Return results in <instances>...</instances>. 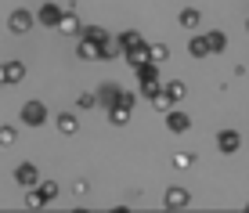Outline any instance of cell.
<instances>
[{
  "instance_id": "obj_1",
  "label": "cell",
  "mask_w": 249,
  "mask_h": 213,
  "mask_svg": "<svg viewBox=\"0 0 249 213\" xmlns=\"http://www.w3.org/2000/svg\"><path fill=\"white\" fill-rule=\"evenodd\" d=\"M22 119H25V123H40V119H44V105H36V101L25 105L22 108Z\"/></svg>"
},
{
  "instance_id": "obj_2",
  "label": "cell",
  "mask_w": 249,
  "mask_h": 213,
  "mask_svg": "<svg viewBox=\"0 0 249 213\" xmlns=\"http://www.w3.org/2000/svg\"><path fill=\"white\" fill-rule=\"evenodd\" d=\"M33 25V15H25V11H18V15H11V29L15 33H25Z\"/></svg>"
},
{
  "instance_id": "obj_3",
  "label": "cell",
  "mask_w": 249,
  "mask_h": 213,
  "mask_svg": "<svg viewBox=\"0 0 249 213\" xmlns=\"http://www.w3.org/2000/svg\"><path fill=\"white\" fill-rule=\"evenodd\" d=\"M220 148H224V152H235V148H238V134H235V130H224V134H220Z\"/></svg>"
},
{
  "instance_id": "obj_4",
  "label": "cell",
  "mask_w": 249,
  "mask_h": 213,
  "mask_svg": "<svg viewBox=\"0 0 249 213\" xmlns=\"http://www.w3.org/2000/svg\"><path fill=\"white\" fill-rule=\"evenodd\" d=\"M18 181H22V184H33V181H36V170H33V166H22V170H18Z\"/></svg>"
},
{
  "instance_id": "obj_5",
  "label": "cell",
  "mask_w": 249,
  "mask_h": 213,
  "mask_svg": "<svg viewBox=\"0 0 249 213\" xmlns=\"http://www.w3.org/2000/svg\"><path fill=\"white\" fill-rule=\"evenodd\" d=\"M166 202H170V206H184L188 195H184V192H170V195H166Z\"/></svg>"
},
{
  "instance_id": "obj_6",
  "label": "cell",
  "mask_w": 249,
  "mask_h": 213,
  "mask_svg": "<svg viewBox=\"0 0 249 213\" xmlns=\"http://www.w3.org/2000/svg\"><path fill=\"white\" fill-rule=\"evenodd\" d=\"M166 123L174 126V130H184V126H188V119H184V116H177V112H170V119H166Z\"/></svg>"
},
{
  "instance_id": "obj_7",
  "label": "cell",
  "mask_w": 249,
  "mask_h": 213,
  "mask_svg": "<svg viewBox=\"0 0 249 213\" xmlns=\"http://www.w3.org/2000/svg\"><path fill=\"white\" fill-rule=\"evenodd\" d=\"M206 51H210V44H206V40H195V44H192V54H195V58H202Z\"/></svg>"
},
{
  "instance_id": "obj_8",
  "label": "cell",
  "mask_w": 249,
  "mask_h": 213,
  "mask_svg": "<svg viewBox=\"0 0 249 213\" xmlns=\"http://www.w3.org/2000/svg\"><path fill=\"white\" fill-rule=\"evenodd\" d=\"M40 18H44V22H58V11H54V7H44V11H40Z\"/></svg>"
},
{
  "instance_id": "obj_9",
  "label": "cell",
  "mask_w": 249,
  "mask_h": 213,
  "mask_svg": "<svg viewBox=\"0 0 249 213\" xmlns=\"http://www.w3.org/2000/svg\"><path fill=\"white\" fill-rule=\"evenodd\" d=\"M181 22H184V25H195V22H199V15H195V11H184Z\"/></svg>"
}]
</instances>
